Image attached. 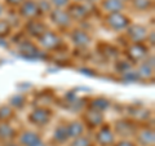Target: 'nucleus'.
I'll return each instance as SVG.
<instances>
[{
    "mask_svg": "<svg viewBox=\"0 0 155 146\" xmlns=\"http://www.w3.org/2000/svg\"><path fill=\"white\" fill-rule=\"evenodd\" d=\"M25 30L30 36L39 39L47 31V27L43 22H40L39 19L35 18V19H30V21L27 22V25L25 26Z\"/></svg>",
    "mask_w": 155,
    "mask_h": 146,
    "instance_id": "12",
    "label": "nucleus"
},
{
    "mask_svg": "<svg viewBox=\"0 0 155 146\" xmlns=\"http://www.w3.org/2000/svg\"><path fill=\"white\" fill-rule=\"evenodd\" d=\"M16 138H17V131L8 121L0 123V141L2 142L9 144V142H13Z\"/></svg>",
    "mask_w": 155,
    "mask_h": 146,
    "instance_id": "13",
    "label": "nucleus"
},
{
    "mask_svg": "<svg viewBox=\"0 0 155 146\" xmlns=\"http://www.w3.org/2000/svg\"><path fill=\"white\" fill-rule=\"evenodd\" d=\"M7 146H21L19 144H13V142H9V144H7Z\"/></svg>",
    "mask_w": 155,
    "mask_h": 146,
    "instance_id": "31",
    "label": "nucleus"
},
{
    "mask_svg": "<svg viewBox=\"0 0 155 146\" xmlns=\"http://www.w3.org/2000/svg\"><path fill=\"white\" fill-rule=\"evenodd\" d=\"M11 32V25L7 21H0V38L9 35Z\"/></svg>",
    "mask_w": 155,
    "mask_h": 146,
    "instance_id": "26",
    "label": "nucleus"
},
{
    "mask_svg": "<svg viewBox=\"0 0 155 146\" xmlns=\"http://www.w3.org/2000/svg\"><path fill=\"white\" fill-rule=\"evenodd\" d=\"M31 146H47V145H45V142L43 140H39V141H36L35 144H32Z\"/></svg>",
    "mask_w": 155,
    "mask_h": 146,
    "instance_id": "30",
    "label": "nucleus"
},
{
    "mask_svg": "<svg viewBox=\"0 0 155 146\" xmlns=\"http://www.w3.org/2000/svg\"><path fill=\"white\" fill-rule=\"evenodd\" d=\"M19 16L27 19H35L38 16H40L41 12L39 9V5L34 0H25L19 5Z\"/></svg>",
    "mask_w": 155,
    "mask_h": 146,
    "instance_id": "6",
    "label": "nucleus"
},
{
    "mask_svg": "<svg viewBox=\"0 0 155 146\" xmlns=\"http://www.w3.org/2000/svg\"><path fill=\"white\" fill-rule=\"evenodd\" d=\"M23 105H25V97L23 96H19V95H17V96H14V97H12L11 98V106L14 109H22L23 108Z\"/></svg>",
    "mask_w": 155,
    "mask_h": 146,
    "instance_id": "25",
    "label": "nucleus"
},
{
    "mask_svg": "<svg viewBox=\"0 0 155 146\" xmlns=\"http://www.w3.org/2000/svg\"><path fill=\"white\" fill-rule=\"evenodd\" d=\"M136 140L137 144L141 146H154L155 137H154V131L150 128H138L136 132Z\"/></svg>",
    "mask_w": 155,
    "mask_h": 146,
    "instance_id": "10",
    "label": "nucleus"
},
{
    "mask_svg": "<svg viewBox=\"0 0 155 146\" xmlns=\"http://www.w3.org/2000/svg\"><path fill=\"white\" fill-rule=\"evenodd\" d=\"M19 51L27 56L28 55H34V56L38 55V48L31 41H22L21 45H19Z\"/></svg>",
    "mask_w": 155,
    "mask_h": 146,
    "instance_id": "22",
    "label": "nucleus"
},
{
    "mask_svg": "<svg viewBox=\"0 0 155 146\" xmlns=\"http://www.w3.org/2000/svg\"><path fill=\"white\" fill-rule=\"evenodd\" d=\"M2 13H3V7L0 5V16H2Z\"/></svg>",
    "mask_w": 155,
    "mask_h": 146,
    "instance_id": "32",
    "label": "nucleus"
},
{
    "mask_svg": "<svg viewBox=\"0 0 155 146\" xmlns=\"http://www.w3.org/2000/svg\"><path fill=\"white\" fill-rule=\"evenodd\" d=\"M70 146H93V142L87 136H80V137H76L72 140Z\"/></svg>",
    "mask_w": 155,
    "mask_h": 146,
    "instance_id": "23",
    "label": "nucleus"
},
{
    "mask_svg": "<svg viewBox=\"0 0 155 146\" xmlns=\"http://www.w3.org/2000/svg\"><path fill=\"white\" fill-rule=\"evenodd\" d=\"M83 118H84V125H87V127H89L92 129L100 128L104 124V115L98 113V111L89 110V111H87Z\"/></svg>",
    "mask_w": 155,
    "mask_h": 146,
    "instance_id": "11",
    "label": "nucleus"
},
{
    "mask_svg": "<svg viewBox=\"0 0 155 146\" xmlns=\"http://www.w3.org/2000/svg\"><path fill=\"white\" fill-rule=\"evenodd\" d=\"M53 140H54L57 144H65V142H67V141L70 140L69 138V133H67V124H60L54 129Z\"/></svg>",
    "mask_w": 155,
    "mask_h": 146,
    "instance_id": "19",
    "label": "nucleus"
},
{
    "mask_svg": "<svg viewBox=\"0 0 155 146\" xmlns=\"http://www.w3.org/2000/svg\"><path fill=\"white\" fill-rule=\"evenodd\" d=\"M153 5L151 0H133V7L137 9V11H147Z\"/></svg>",
    "mask_w": 155,
    "mask_h": 146,
    "instance_id": "24",
    "label": "nucleus"
},
{
    "mask_svg": "<svg viewBox=\"0 0 155 146\" xmlns=\"http://www.w3.org/2000/svg\"><path fill=\"white\" fill-rule=\"evenodd\" d=\"M49 3L52 4V5H54L56 8H65L69 5V3H70V0H49Z\"/></svg>",
    "mask_w": 155,
    "mask_h": 146,
    "instance_id": "27",
    "label": "nucleus"
},
{
    "mask_svg": "<svg viewBox=\"0 0 155 146\" xmlns=\"http://www.w3.org/2000/svg\"><path fill=\"white\" fill-rule=\"evenodd\" d=\"M106 25L114 31L127 30L128 26L130 25V18L125 16L123 12L107 13V16H106Z\"/></svg>",
    "mask_w": 155,
    "mask_h": 146,
    "instance_id": "1",
    "label": "nucleus"
},
{
    "mask_svg": "<svg viewBox=\"0 0 155 146\" xmlns=\"http://www.w3.org/2000/svg\"><path fill=\"white\" fill-rule=\"evenodd\" d=\"M120 2H122V3H125V2H128V0H120Z\"/></svg>",
    "mask_w": 155,
    "mask_h": 146,
    "instance_id": "33",
    "label": "nucleus"
},
{
    "mask_svg": "<svg viewBox=\"0 0 155 146\" xmlns=\"http://www.w3.org/2000/svg\"><path fill=\"white\" fill-rule=\"evenodd\" d=\"M91 110H94V111H98V113H102V111L107 110L110 108V101L105 97H97L93 101L91 102L89 105Z\"/></svg>",
    "mask_w": 155,
    "mask_h": 146,
    "instance_id": "20",
    "label": "nucleus"
},
{
    "mask_svg": "<svg viewBox=\"0 0 155 146\" xmlns=\"http://www.w3.org/2000/svg\"><path fill=\"white\" fill-rule=\"evenodd\" d=\"M127 35L133 43H143L147 38V30L141 25H129Z\"/></svg>",
    "mask_w": 155,
    "mask_h": 146,
    "instance_id": "9",
    "label": "nucleus"
},
{
    "mask_svg": "<svg viewBox=\"0 0 155 146\" xmlns=\"http://www.w3.org/2000/svg\"><path fill=\"white\" fill-rule=\"evenodd\" d=\"M53 116V113L51 109L44 108V106H40V108L34 109L30 115H28V121L32 123L34 125H38V127H44L51 121Z\"/></svg>",
    "mask_w": 155,
    "mask_h": 146,
    "instance_id": "2",
    "label": "nucleus"
},
{
    "mask_svg": "<svg viewBox=\"0 0 155 146\" xmlns=\"http://www.w3.org/2000/svg\"><path fill=\"white\" fill-rule=\"evenodd\" d=\"M102 8L107 13H116L122 12L125 5L120 0H102Z\"/></svg>",
    "mask_w": 155,
    "mask_h": 146,
    "instance_id": "18",
    "label": "nucleus"
},
{
    "mask_svg": "<svg viewBox=\"0 0 155 146\" xmlns=\"http://www.w3.org/2000/svg\"><path fill=\"white\" fill-rule=\"evenodd\" d=\"M114 146H137V144L128 138H122V140H119L118 142H115Z\"/></svg>",
    "mask_w": 155,
    "mask_h": 146,
    "instance_id": "28",
    "label": "nucleus"
},
{
    "mask_svg": "<svg viewBox=\"0 0 155 146\" xmlns=\"http://www.w3.org/2000/svg\"><path fill=\"white\" fill-rule=\"evenodd\" d=\"M38 40H39V44L48 51L58 49V47L62 44V39L60 38V35H57L53 31H45Z\"/></svg>",
    "mask_w": 155,
    "mask_h": 146,
    "instance_id": "5",
    "label": "nucleus"
},
{
    "mask_svg": "<svg viewBox=\"0 0 155 146\" xmlns=\"http://www.w3.org/2000/svg\"><path fill=\"white\" fill-rule=\"evenodd\" d=\"M84 131H85V125L80 120H72L67 124V133H69V138L71 140L83 136Z\"/></svg>",
    "mask_w": 155,
    "mask_h": 146,
    "instance_id": "15",
    "label": "nucleus"
},
{
    "mask_svg": "<svg viewBox=\"0 0 155 146\" xmlns=\"http://www.w3.org/2000/svg\"><path fill=\"white\" fill-rule=\"evenodd\" d=\"M94 140L100 146H113L115 144V133L110 125L102 124L97 129L94 134Z\"/></svg>",
    "mask_w": 155,
    "mask_h": 146,
    "instance_id": "4",
    "label": "nucleus"
},
{
    "mask_svg": "<svg viewBox=\"0 0 155 146\" xmlns=\"http://www.w3.org/2000/svg\"><path fill=\"white\" fill-rule=\"evenodd\" d=\"M51 19H52V22L60 28L70 27L71 22H72V19L69 16V13H67L66 11H64V9H60V8H57L53 12H51Z\"/></svg>",
    "mask_w": 155,
    "mask_h": 146,
    "instance_id": "7",
    "label": "nucleus"
},
{
    "mask_svg": "<svg viewBox=\"0 0 155 146\" xmlns=\"http://www.w3.org/2000/svg\"><path fill=\"white\" fill-rule=\"evenodd\" d=\"M128 57L130 58V61L133 62H138V61H143L147 57V47L143 43H133L128 47Z\"/></svg>",
    "mask_w": 155,
    "mask_h": 146,
    "instance_id": "8",
    "label": "nucleus"
},
{
    "mask_svg": "<svg viewBox=\"0 0 155 146\" xmlns=\"http://www.w3.org/2000/svg\"><path fill=\"white\" fill-rule=\"evenodd\" d=\"M71 40L72 43L79 47V48H85L91 44V36L89 34L87 31H83V30H75L74 32L71 34Z\"/></svg>",
    "mask_w": 155,
    "mask_h": 146,
    "instance_id": "14",
    "label": "nucleus"
},
{
    "mask_svg": "<svg viewBox=\"0 0 155 146\" xmlns=\"http://www.w3.org/2000/svg\"><path fill=\"white\" fill-rule=\"evenodd\" d=\"M25 2V0H5V4H8L9 7H18Z\"/></svg>",
    "mask_w": 155,
    "mask_h": 146,
    "instance_id": "29",
    "label": "nucleus"
},
{
    "mask_svg": "<svg viewBox=\"0 0 155 146\" xmlns=\"http://www.w3.org/2000/svg\"><path fill=\"white\" fill-rule=\"evenodd\" d=\"M138 127L136 125V123L133 120L129 119H120L116 120L115 127H114V133L119 134L122 138H128L130 136H134L137 132Z\"/></svg>",
    "mask_w": 155,
    "mask_h": 146,
    "instance_id": "3",
    "label": "nucleus"
},
{
    "mask_svg": "<svg viewBox=\"0 0 155 146\" xmlns=\"http://www.w3.org/2000/svg\"><path fill=\"white\" fill-rule=\"evenodd\" d=\"M67 13H69V16L71 17V19L74 18V19H79V21H81V19L88 17V11H87L81 4H78V3L71 4V5L69 7Z\"/></svg>",
    "mask_w": 155,
    "mask_h": 146,
    "instance_id": "17",
    "label": "nucleus"
},
{
    "mask_svg": "<svg viewBox=\"0 0 155 146\" xmlns=\"http://www.w3.org/2000/svg\"><path fill=\"white\" fill-rule=\"evenodd\" d=\"M79 2H83V0H76V3H79Z\"/></svg>",
    "mask_w": 155,
    "mask_h": 146,
    "instance_id": "34",
    "label": "nucleus"
},
{
    "mask_svg": "<svg viewBox=\"0 0 155 146\" xmlns=\"http://www.w3.org/2000/svg\"><path fill=\"white\" fill-rule=\"evenodd\" d=\"M39 140H41V137L35 131H25L18 136V142L21 146H31Z\"/></svg>",
    "mask_w": 155,
    "mask_h": 146,
    "instance_id": "16",
    "label": "nucleus"
},
{
    "mask_svg": "<svg viewBox=\"0 0 155 146\" xmlns=\"http://www.w3.org/2000/svg\"><path fill=\"white\" fill-rule=\"evenodd\" d=\"M14 116V109L11 105H4L0 108V120L9 121Z\"/></svg>",
    "mask_w": 155,
    "mask_h": 146,
    "instance_id": "21",
    "label": "nucleus"
}]
</instances>
